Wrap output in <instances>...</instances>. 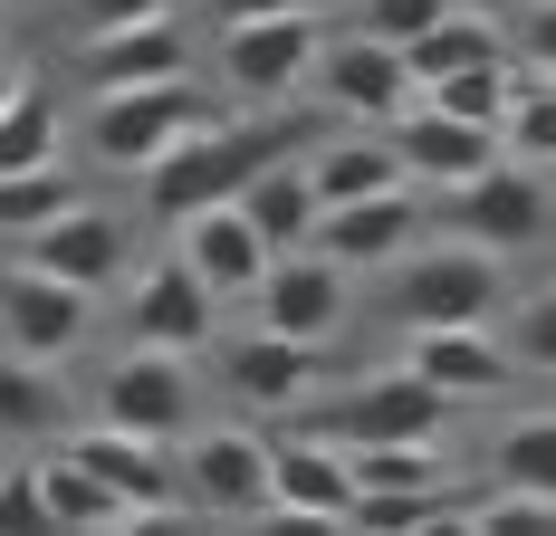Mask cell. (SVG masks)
<instances>
[{"label": "cell", "mask_w": 556, "mask_h": 536, "mask_svg": "<svg viewBox=\"0 0 556 536\" xmlns=\"http://www.w3.org/2000/svg\"><path fill=\"white\" fill-rule=\"evenodd\" d=\"M518 355H528L538 374H556V307H547V297H538V307L518 317Z\"/></svg>", "instance_id": "obj_35"}, {"label": "cell", "mask_w": 556, "mask_h": 536, "mask_svg": "<svg viewBox=\"0 0 556 536\" xmlns=\"http://www.w3.org/2000/svg\"><path fill=\"white\" fill-rule=\"evenodd\" d=\"M500 58H508V29H500V20H480V10H442L422 39H403V77L432 87V77H451V67H500Z\"/></svg>", "instance_id": "obj_24"}, {"label": "cell", "mask_w": 556, "mask_h": 536, "mask_svg": "<svg viewBox=\"0 0 556 536\" xmlns=\"http://www.w3.org/2000/svg\"><path fill=\"white\" fill-rule=\"evenodd\" d=\"M317 10H269V20H222V67L240 106H288L317 67Z\"/></svg>", "instance_id": "obj_6"}, {"label": "cell", "mask_w": 556, "mask_h": 536, "mask_svg": "<svg viewBox=\"0 0 556 536\" xmlns=\"http://www.w3.org/2000/svg\"><path fill=\"white\" fill-rule=\"evenodd\" d=\"M87 326H97V297L87 288H67V278H49V268H0V335H10V355H39V365H58V355H77L87 345Z\"/></svg>", "instance_id": "obj_9"}, {"label": "cell", "mask_w": 556, "mask_h": 536, "mask_svg": "<svg viewBox=\"0 0 556 536\" xmlns=\"http://www.w3.org/2000/svg\"><path fill=\"white\" fill-rule=\"evenodd\" d=\"M442 10H451V0H355V29L384 39V49H403V39H422Z\"/></svg>", "instance_id": "obj_32"}, {"label": "cell", "mask_w": 556, "mask_h": 536, "mask_svg": "<svg viewBox=\"0 0 556 536\" xmlns=\"http://www.w3.org/2000/svg\"><path fill=\"white\" fill-rule=\"evenodd\" d=\"M212 97L192 87V77H154V87H106L97 115H87V154L106 163V173H144V163L182 144L192 125H212Z\"/></svg>", "instance_id": "obj_3"}, {"label": "cell", "mask_w": 556, "mask_h": 536, "mask_svg": "<svg viewBox=\"0 0 556 536\" xmlns=\"http://www.w3.org/2000/svg\"><path fill=\"white\" fill-rule=\"evenodd\" d=\"M355 268H336L327 250H269V268H260V326H278V335H298V345H327L336 326L355 317V288H345Z\"/></svg>", "instance_id": "obj_7"}, {"label": "cell", "mask_w": 556, "mask_h": 536, "mask_svg": "<svg viewBox=\"0 0 556 536\" xmlns=\"http://www.w3.org/2000/svg\"><path fill=\"white\" fill-rule=\"evenodd\" d=\"M154 77H182V20H125V29H87V87H154Z\"/></svg>", "instance_id": "obj_21"}, {"label": "cell", "mask_w": 556, "mask_h": 536, "mask_svg": "<svg viewBox=\"0 0 556 536\" xmlns=\"http://www.w3.org/2000/svg\"><path fill=\"white\" fill-rule=\"evenodd\" d=\"M182 240H173V259L192 268L212 297H250L260 288V268H269V240L240 220V202H212V212H182L173 220Z\"/></svg>", "instance_id": "obj_20"}, {"label": "cell", "mask_w": 556, "mask_h": 536, "mask_svg": "<svg viewBox=\"0 0 556 536\" xmlns=\"http://www.w3.org/2000/svg\"><path fill=\"white\" fill-rule=\"evenodd\" d=\"M29 163H58V97L39 77L0 97V173H29Z\"/></svg>", "instance_id": "obj_28"}, {"label": "cell", "mask_w": 556, "mask_h": 536, "mask_svg": "<svg viewBox=\"0 0 556 536\" xmlns=\"http://www.w3.org/2000/svg\"><path fill=\"white\" fill-rule=\"evenodd\" d=\"M345 470L355 488H451V460L432 441H365V450H345Z\"/></svg>", "instance_id": "obj_29"}, {"label": "cell", "mask_w": 556, "mask_h": 536, "mask_svg": "<svg viewBox=\"0 0 556 536\" xmlns=\"http://www.w3.org/2000/svg\"><path fill=\"white\" fill-rule=\"evenodd\" d=\"M451 498H460V480L451 488H355V508H345V527H432V518H451Z\"/></svg>", "instance_id": "obj_30"}, {"label": "cell", "mask_w": 556, "mask_h": 536, "mask_svg": "<svg viewBox=\"0 0 556 536\" xmlns=\"http://www.w3.org/2000/svg\"><path fill=\"white\" fill-rule=\"evenodd\" d=\"M77 202V182L58 173V163H29V173H0V230L20 240V230H39L49 212H67Z\"/></svg>", "instance_id": "obj_31"}, {"label": "cell", "mask_w": 556, "mask_h": 536, "mask_svg": "<svg viewBox=\"0 0 556 536\" xmlns=\"http://www.w3.org/2000/svg\"><path fill=\"white\" fill-rule=\"evenodd\" d=\"M317 345H298V335H278V326H260V335H230L222 345V393L230 403H250V412H298L307 393H317Z\"/></svg>", "instance_id": "obj_14"}, {"label": "cell", "mask_w": 556, "mask_h": 536, "mask_svg": "<svg viewBox=\"0 0 556 536\" xmlns=\"http://www.w3.org/2000/svg\"><path fill=\"white\" fill-rule=\"evenodd\" d=\"M20 259L97 297V288H115V278H125V259H135V250H125V220H115V212L67 202V212H49L39 230H20Z\"/></svg>", "instance_id": "obj_11"}, {"label": "cell", "mask_w": 556, "mask_h": 536, "mask_svg": "<svg viewBox=\"0 0 556 536\" xmlns=\"http://www.w3.org/2000/svg\"><path fill=\"white\" fill-rule=\"evenodd\" d=\"M307 77H317V87H327V106H345L355 125H393V115L413 106L403 49L365 39V29H345V39H317V67H307Z\"/></svg>", "instance_id": "obj_12"}, {"label": "cell", "mask_w": 556, "mask_h": 536, "mask_svg": "<svg viewBox=\"0 0 556 536\" xmlns=\"http://www.w3.org/2000/svg\"><path fill=\"white\" fill-rule=\"evenodd\" d=\"M97 422L115 431H144V441H182L192 431V374H182V355L164 345H125L106 374H97Z\"/></svg>", "instance_id": "obj_8"}, {"label": "cell", "mask_w": 556, "mask_h": 536, "mask_svg": "<svg viewBox=\"0 0 556 536\" xmlns=\"http://www.w3.org/2000/svg\"><path fill=\"white\" fill-rule=\"evenodd\" d=\"M298 422L317 431V441H336V450H365V441H442L451 422V403L432 393L422 374H375V383H355V393H336V403H298Z\"/></svg>", "instance_id": "obj_4"}, {"label": "cell", "mask_w": 556, "mask_h": 536, "mask_svg": "<svg viewBox=\"0 0 556 536\" xmlns=\"http://www.w3.org/2000/svg\"><path fill=\"white\" fill-rule=\"evenodd\" d=\"M29 470H39V508H49V527H125V518H135V508H125L87 460H67V450H58V460H29Z\"/></svg>", "instance_id": "obj_25"}, {"label": "cell", "mask_w": 556, "mask_h": 536, "mask_svg": "<svg viewBox=\"0 0 556 536\" xmlns=\"http://www.w3.org/2000/svg\"><path fill=\"white\" fill-rule=\"evenodd\" d=\"M230 202H240V220H250L269 250H298V240H307V220H317V192H307V163H298V154L260 163Z\"/></svg>", "instance_id": "obj_23"}, {"label": "cell", "mask_w": 556, "mask_h": 536, "mask_svg": "<svg viewBox=\"0 0 556 536\" xmlns=\"http://www.w3.org/2000/svg\"><path fill=\"white\" fill-rule=\"evenodd\" d=\"M269 10H317V0H222V20H269Z\"/></svg>", "instance_id": "obj_36"}, {"label": "cell", "mask_w": 556, "mask_h": 536, "mask_svg": "<svg viewBox=\"0 0 556 536\" xmlns=\"http://www.w3.org/2000/svg\"><path fill=\"white\" fill-rule=\"evenodd\" d=\"M384 135H393V163H403V182H432V192L470 182L480 163H500V135H490V125H460V115L422 106V97L393 115Z\"/></svg>", "instance_id": "obj_15"}, {"label": "cell", "mask_w": 556, "mask_h": 536, "mask_svg": "<svg viewBox=\"0 0 556 536\" xmlns=\"http://www.w3.org/2000/svg\"><path fill=\"white\" fill-rule=\"evenodd\" d=\"M182 508L202 518H269V441L260 431H202L182 450Z\"/></svg>", "instance_id": "obj_10"}, {"label": "cell", "mask_w": 556, "mask_h": 536, "mask_svg": "<svg viewBox=\"0 0 556 536\" xmlns=\"http://www.w3.org/2000/svg\"><path fill=\"white\" fill-rule=\"evenodd\" d=\"M67 460H87L97 480L135 508V518H173L182 508V480H173L164 441H144V431H115V422H87L77 441H67Z\"/></svg>", "instance_id": "obj_18"}, {"label": "cell", "mask_w": 556, "mask_h": 536, "mask_svg": "<svg viewBox=\"0 0 556 536\" xmlns=\"http://www.w3.org/2000/svg\"><path fill=\"white\" fill-rule=\"evenodd\" d=\"M10 87H20V67H10V58H0V97H10Z\"/></svg>", "instance_id": "obj_37"}, {"label": "cell", "mask_w": 556, "mask_h": 536, "mask_svg": "<svg viewBox=\"0 0 556 536\" xmlns=\"http://www.w3.org/2000/svg\"><path fill=\"white\" fill-rule=\"evenodd\" d=\"M317 144V135H307ZM307 163V192H317V212L327 202H365V192H393L403 182V163H393V135L384 125H365V135H327L317 154H298Z\"/></svg>", "instance_id": "obj_22"}, {"label": "cell", "mask_w": 556, "mask_h": 536, "mask_svg": "<svg viewBox=\"0 0 556 536\" xmlns=\"http://www.w3.org/2000/svg\"><path fill=\"white\" fill-rule=\"evenodd\" d=\"M355 508V470L345 450L298 431V441H269V518H317V527H345Z\"/></svg>", "instance_id": "obj_19"}, {"label": "cell", "mask_w": 556, "mask_h": 536, "mask_svg": "<svg viewBox=\"0 0 556 536\" xmlns=\"http://www.w3.org/2000/svg\"><path fill=\"white\" fill-rule=\"evenodd\" d=\"M403 374H422L442 403H490V393H508V383H518V365L490 345V326H413Z\"/></svg>", "instance_id": "obj_17"}, {"label": "cell", "mask_w": 556, "mask_h": 536, "mask_svg": "<svg viewBox=\"0 0 556 536\" xmlns=\"http://www.w3.org/2000/svg\"><path fill=\"white\" fill-rule=\"evenodd\" d=\"M212 307H222V297H212L182 259H154L135 278V297H125V335H135V345H164V355H202V345H212Z\"/></svg>", "instance_id": "obj_16"}, {"label": "cell", "mask_w": 556, "mask_h": 536, "mask_svg": "<svg viewBox=\"0 0 556 536\" xmlns=\"http://www.w3.org/2000/svg\"><path fill=\"white\" fill-rule=\"evenodd\" d=\"M422 240V212H413V192L393 182V192H365V202H327V212L307 220V250H327L336 268H384L403 259Z\"/></svg>", "instance_id": "obj_13"}, {"label": "cell", "mask_w": 556, "mask_h": 536, "mask_svg": "<svg viewBox=\"0 0 556 536\" xmlns=\"http://www.w3.org/2000/svg\"><path fill=\"white\" fill-rule=\"evenodd\" d=\"M451 240H470V250H490V259H508V250H538L547 240V173H528V163H480L470 182H451Z\"/></svg>", "instance_id": "obj_5"}, {"label": "cell", "mask_w": 556, "mask_h": 536, "mask_svg": "<svg viewBox=\"0 0 556 536\" xmlns=\"http://www.w3.org/2000/svg\"><path fill=\"white\" fill-rule=\"evenodd\" d=\"M58 422H67V393L49 383V365L39 355H10L0 365V441H49Z\"/></svg>", "instance_id": "obj_26"}, {"label": "cell", "mask_w": 556, "mask_h": 536, "mask_svg": "<svg viewBox=\"0 0 556 536\" xmlns=\"http://www.w3.org/2000/svg\"><path fill=\"white\" fill-rule=\"evenodd\" d=\"M393 268V317L403 326H490L508 307V278H500V259L490 250H470V240H413L403 259H384Z\"/></svg>", "instance_id": "obj_2"}, {"label": "cell", "mask_w": 556, "mask_h": 536, "mask_svg": "<svg viewBox=\"0 0 556 536\" xmlns=\"http://www.w3.org/2000/svg\"><path fill=\"white\" fill-rule=\"evenodd\" d=\"M173 0H67V20H77V39L87 29H125V20H164Z\"/></svg>", "instance_id": "obj_33"}, {"label": "cell", "mask_w": 556, "mask_h": 536, "mask_svg": "<svg viewBox=\"0 0 556 536\" xmlns=\"http://www.w3.org/2000/svg\"><path fill=\"white\" fill-rule=\"evenodd\" d=\"M0 527H49V508H39V470H10V480H0Z\"/></svg>", "instance_id": "obj_34"}, {"label": "cell", "mask_w": 556, "mask_h": 536, "mask_svg": "<svg viewBox=\"0 0 556 536\" xmlns=\"http://www.w3.org/2000/svg\"><path fill=\"white\" fill-rule=\"evenodd\" d=\"M490 488H518V498H556V422L547 412H518L490 450Z\"/></svg>", "instance_id": "obj_27"}, {"label": "cell", "mask_w": 556, "mask_h": 536, "mask_svg": "<svg viewBox=\"0 0 556 536\" xmlns=\"http://www.w3.org/2000/svg\"><path fill=\"white\" fill-rule=\"evenodd\" d=\"M298 144H307V125H288V115H212V125H192L182 144H164L135 182H144V212L154 220H182V212L230 202L260 163L298 154Z\"/></svg>", "instance_id": "obj_1"}]
</instances>
